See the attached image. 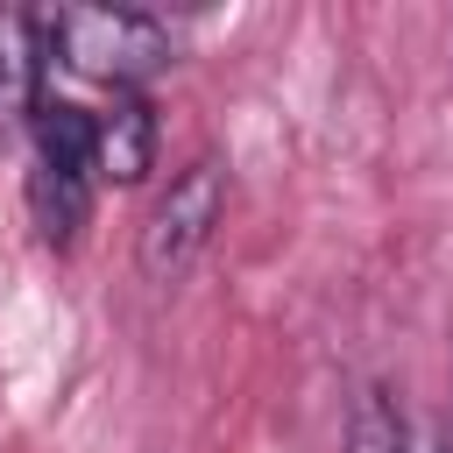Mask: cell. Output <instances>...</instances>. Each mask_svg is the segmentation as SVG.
Returning <instances> with one entry per match:
<instances>
[{
	"instance_id": "obj_1",
	"label": "cell",
	"mask_w": 453,
	"mask_h": 453,
	"mask_svg": "<svg viewBox=\"0 0 453 453\" xmlns=\"http://www.w3.org/2000/svg\"><path fill=\"white\" fill-rule=\"evenodd\" d=\"M50 42L64 50L71 71L106 78V85H142L170 64V28L134 7H64L50 21Z\"/></svg>"
},
{
	"instance_id": "obj_2",
	"label": "cell",
	"mask_w": 453,
	"mask_h": 453,
	"mask_svg": "<svg viewBox=\"0 0 453 453\" xmlns=\"http://www.w3.org/2000/svg\"><path fill=\"white\" fill-rule=\"evenodd\" d=\"M219 205H226L219 163H212V156L184 163V170L170 177V191L156 198L149 226H142V276H149V283H177V276L205 255V241H212V226H219Z\"/></svg>"
},
{
	"instance_id": "obj_3",
	"label": "cell",
	"mask_w": 453,
	"mask_h": 453,
	"mask_svg": "<svg viewBox=\"0 0 453 453\" xmlns=\"http://www.w3.org/2000/svg\"><path fill=\"white\" fill-rule=\"evenodd\" d=\"M92 170L113 184H142L156 170V113L142 92H120L99 113V142H92Z\"/></svg>"
},
{
	"instance_id": "obj_4",
	"label": "cell",
	"mask_w": 453,
	"mask_h": 453,
	"mask_svg": "<svg viewBox=\"0 0 453 453\" xmlns=\"http://www.w3.org/2000/svg\"><path fill=\"white\" fill-rule=\"evenodd\" d=\"M28 212H35L42 241L64 248V241L85 226V212H92V184H85V170H50V163H35V177H28Z\"/></svg>"
},
{
	"instance_id": "obj_5",
	"label": "cell",
	"mask_w": 453,
	"mask_h": 453,
	"mask_svg": "<svg viewBox=\"0 0 453 453\" xmlns=\"http://www.w3.org/2000/svg\"><path fill=\"white\" fill-rule=\"evenodd\" d=\"M340 453H411V425H403V403L368 382L347 411V432H340Z\"/></svg>"
},
{
	"instance_id": "obj_6",
	"label": "cell",
	"mask_w": 453,
	"mask_h": 453,
	"mask_svg": "<svg viewBox=\"0 0 453 453\" xmlns=\"http://www.w3.org/2000/svg\"><path fill=\"white\" fill-rule=\"evenodd\" d=\"M92 142H99V120L85 106H35V156L50 170H92Z\"/></svg>"
},
{
	"instance_id": "obj_7",
	"label": "cell",
	"mask_w": 453,
	"mask_h": 453,
	"mask_svg": "<svg viewBox=\"0 0 453 453\" xmlns=\"http://www.w3.org/2000/svg\"><path fill=\"white\" fill-rule=\"evenodd\" d=\"M35 78H42V42L28 14H0V113L35 106Z\"/></svg>"
},
{
	"instance_id": "obj_8",
	"label": "cell",
	"mask_w": 453,
	"mask_h": 453,
	"mask_svg": "<svg viewBox=\"0 0 453 453\" xmlns=\"http://www.w3.org/2000/svg\"><path fill=\"white\" fill-rule=\"evenodd\" d=\"M411 453H453V439L439 425H425V432H411Z\"/></svg>"
}]
</instances>
